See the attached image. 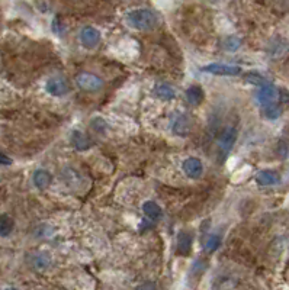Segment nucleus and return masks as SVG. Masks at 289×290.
Segmentation results:
<instances>
[{"label":"nucleus","mask_w":289,"mask_h":290,"mask_svg":"<svg viewBox=\"0 0 289 290\" xmlns=\"http://www.w3.org/2000/svg\"><path fill=\"white\" fill-rule=\"evenodd\" d=\"M126 21L132 28L138 31H144V32H150L159 26V16L151 9L131 10L126 15Z\"/></svg>","instance_id":"f257e3e1"},{"label":"nucleus","mask_w":289,"mask_h":290,"mask_svg":"<svg viewBox=\"0 0 289 290\" xmlns=\"http://www.w3.org/2000/svg\"><path fill=\"white\" fill-rule=\"evenodd\" d=\"M76 83L84 91H97L103 87V80L93 73L83 71L76 76Z\"/></svg>","instance_id":"f03ea898"},{"label":"nucleus","mask_w":289,"mask_h":290,"mask_svg":"<svg viewBox=\"0 0 289 290\" xmlns=\"http://www.w3.org/2000/svg\"><path fill=\"white\" fill-rule=\"evenodd\" d=\"M237 135H239V132H237L236 126H228L224 129V132L218 138V147L222 154H228L231 151V148L234 147V144L237 141Z\"/></svg>","instance_id":"7ed1b4c3"},{"label":"nucleus","mask_w":289,"mask_h":290,"mask_svg":"<svg viewBox=\"0 0 289 290\" xmlns=\"http://www.w3.org/2000/svg\"><path fill=\"white\" fill-rule=\"evenodd\" d=\"M205 73L215 76H239L241 68L239 66H228V64H209L202 68Z\"/></svg>","instance_id":"20e7f679"},{"label":"nucleus","mask_w":289,"mask_h":290,"mask_svg":"<svg viewBox=\"0 0 289 290\" xmlns=\"http://www.w3.org/2000/svg\"><path fill=\"white\" fill-rule=\"evenodd\" d=\"M278 90L275 89L273 84H270L269 82L263 86H260V90L257 93V100L262 106H266V105H270V103H275V100L278 99Z\"/></svg>","instance_id":"39448f33"},{"label":"nucleus","mask_w":289,"mask_h":290,"mask_svg":"<svg viewBox=\"0 0 289 290\" xmlns=\"http://www.w3.org/2000/svg\"><path fill=\"white\" fill-rule=\"evenodd\" d=\"M80 42L86 48H95L100 42V32L93 26H84L80 31Z\"/></svg>","instance_id":"423d86ee"},{"label":"nucleus","mask_w":289,"mask_h":290,"mask_svg":"<svg viewBox=\"0 0 289 290\" xmlns=\"http://www.w3.org/2000/svg\"><path fill=\"white\" fill-rule=\"evenodd\" d=\"M183 171L188 177L191 178H199L204 173V166H202V161L196 157H191V158H186L183 161Z\"/></svg>","instance_id":"0eeeda50"},{"label":"nucleus","mask_w":289,"mask_h":290,"mask_svg":"<svg viewBox=\"0 0 289 290\" xmlns=\"http://www.w3.org/2000/svg\"><path fill=\"white\" fill-rule=\"evenodd\" d=\"M47 91L49 94H52V96L60 97V96H64L69 91V84L66 82V79L60 77V76H55V77H52V79L48 80V83H47Z\"/></svg>","instance_id":"6e6552de"},{"label":"nucleus","mask_w":289,"mask_h":290,"mask_svg":"<svg viewBox=\"0 0 289 290\" xmlns=\"http://www.w3.org/2000/svg\"><path fill=\"white\" fill-rule=\"evenodd\" d=\"M256 181L260 186H275L281 181V176L273 170H263V171L257 173Z\"/></svg>","instance_id":"1a4fd4ad"},{"label":"nucleus","mask_w":289,"mask_h":290,"mask_svg":"<svg viewBox=\"0 0 289 290\" xmlns=\"http://www.w3.org/2000/svg\"><path fill=\"white\" fill-rule=\"evenodd\" d=\"M143 212H144V215H145L147 218H150V219H153V221L162 219V216H163L162 207L159 206L156 202H153V201H147V202L143 205Z\"/></svg>","instance_id":"9d476101"},{"label":"nucleus","mask_w":289,"mask_h":290,"mask_svg":"<svg viewBox=\"0 0 289 290\" xmlns=\"http://www.w3.org/2000/svg\"><path fill=\"white\" fill-rule=\"evenodd\" d=\"M192 235L188 234V232H180L179 238H177V252L182 254V255H188L191 252L192 248Z\"/></svg>","instance_id":"9b49d317"},{"label":"nucleus","mask_w":289,"mask_h":290,"mask_svg":"<svg viewBox=\"0 0 289 290\" xmlns=\"http://www.w3.org/2000/svg\"><path fill=\"white\" fill-rule=\"evenodd\" d=\"M52 181V176L47 170H37L34 173V184L38 189H47Z\"/></svg>","instance_id":"f8f14e48"},{"label":"nucleus","mask_w":289,"mask_h":290,"mask_svg":"<svg viewBox=\"0 0 289 290\" xmlns=\"http://www.w3.org/2000/svg\"><path fill=\"white\" fill-rule=\"evenodd\" d=\"M186 99L191 105L196 106V105H201L202 100H204V91L199 86H192L186 90Z\"/></svg>","instance_id":"ddd939ff"},{"label":"nucleus","mask_w":289,"mask_h":290,"mask_svg":"<svg viewBox=\"0 0 289 290\" xmlns=\"http://www.w3.org/2000/svg\"><path fill=\"white\" fill-rule=\"evenodd\" d=\"M72 142L73 145L79 150V151H84L90 147V139L86 134H83L80 131H74L72 134Z\"/></svg>","instance_id":"4468645a"},{"label":"nucleus","mask_w":289,"mask_h":290,"mask_svg":"<svg viewBox=\"0 0 289 290\" xmlns=\"http://www.w3.org/2000/svg\"><path fill=\"white\" fill-rule=\"evenodd\" d=\"M13 226H15V222L10 216L7 215L0 216V237H7L13 231Z\"/></svg>","instance_id":"2eb2a0df"},{"label":"nucleus","mask_w":289,"mask_h":290,"mask_svg":"<svg viewBox=\"0 0 289 290\" xmlns=\"http://www.w3.org/2000/svg\"><path fill=\"white\" fill-rule=\"evenodd\" d=\"M189 119L183 115H180L179 118H176L174 124H173V131L179 135H186L189 132Z\"/></svg>","instance_id":"dca6fc26"},{"label":"nucleus","mask_w":289,"mask_h":290,"mask_svg":"<svg viewBox=\"0 0 289 290\" xmlns=\"http://www.w3.org/2000/svg\"><path fill=\"white\" fill-rule=\"evenodd\" d=\"M156 96L163 100H171L174 97V90L169 84H160L156 87Z\"/></svg>","instance_id":"f3484780"},{"label":"nucleus","mask_w":289,"mask_h":290,"mask_svg":"<svg viewBox=\"0 0 289 290\" xmlns=\"http://www.w3.org/2000/svg\"><path fill=\"white\" fill-rule=\"evenodd\" d=\"M262 108H263L262 112L267 119H276V118H279V115L282 112L281 108L276 103H270V105H266V106H262Z\"/></svg>","instance_id":"a211bd4d"},{"label":"nucleus","mask_w":289,"mask_h":290,"mask_svg":"<svg viewBox=\"0 0 289 290\" xmlns=\"http://www.w3.org/2000/svg\"><path fill=\"white\" fill-rule=\"evenodd\" d=\"M244 79L250 84H256V86H263V84L267 83V80L263 76H260L259 73H248L244 76Z\"/></svg>","instance_id":"6ab92c4d"},{"label":"nucleus","mask_w":289,"mask_h":290,"mask_svg":"<svg viewBox=\"0 0 289 290\" xmlns=\"http://www.w3.org/2000/svg\"><path fill=\"white\" fill-rule=\"evenodd\" d=\"M219 245H221V238H219V237H217V235H212V237H209V238H208L207 244H205V249L209 251V252H212V251L218 249Z\"/></svg>","instance_id":"aec40b11"},{"label":"nucleus","mask_w":289,"mask_h":290,"mask_svg":"<svg viewBox=\"0 0 289 290\" xmlns=\"http://www.w3.org/2000/svg\"><path fill=\"white\" fill-rule=\"evenodd\" d=\"M239 46H240V40L236 37H230L225 41V49H228V51H236Z\"/></svg>","instance_id":"412c9836"},{"label":"nucleus","mask_w":289,"mask_h":290,"mask_svg":"<svg viewBox=\"0 0 289 290\" xmlns=\"http://www.w3.org/2000/svg\"><path fill=\"white\" fill-rule=\"evenodd\" d=\"M48 263H49V260H48L45 255H40V257L37 258V267H38V268H44V267H47V266H48Z\"/></svg>","instance_id":"4be33fe9"},{"label":"nucleus","mask_w":289,"mask_h":290,"mask_svg":"<svg viewBox=\"0 0 289 290\" xmlns=\"http://www.w3.org/2000/svg\"><path fill=\"white\" fill-rule=\"evenodd\" d=\"M9 164H12V160L7 156L0 153V166H9Z\"/></svg>","instance_id":"5701e85b"}]
</instances>
